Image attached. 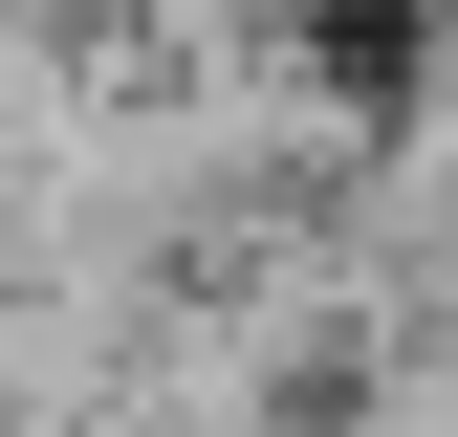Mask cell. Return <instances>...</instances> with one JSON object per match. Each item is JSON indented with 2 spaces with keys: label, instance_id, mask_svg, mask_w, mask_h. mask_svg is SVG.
<instances>
[{
  "label": "cell",
  "instance_id": "cell-1",
  "mask_svg": "<svg viewBox=\"0 0 458 437\" xmlns=\"http://www.w3.org/2000/svg\"><path fill=\"white\" fill-rule=\"evenodd\" d=\"M306 22H350V44H393V22H415V0H306Z\"/></svg>",
  "mask_w": 458,
  "mask_h": 437
}]
</instances>
